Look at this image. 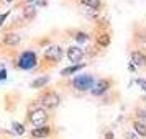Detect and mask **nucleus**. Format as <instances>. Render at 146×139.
I'll use <instances>...</instances> for the list:
<instances>
[{
	"instance_id": "f257e3e1",
	"label": "nucleus",
	"mask_w": 146,
	"mask_h": 139,
	"mask_svg": "<svg viewBox=\"0 0 146 139\" xmlns=\"http://www.w3.org/2000/svg\"><path fill=\"white\" fill-rule=\"evenodd\" d=\"M36 54L31 53V51H25V53L20 56V59H18V67L20 69H25V70H30V69H33L36 66Z\"/></svg>"
},
{
	"instance_id": "f03ea898",
	"label": "nucleus",
	"mask_w": 146,
	"mask_h": 139,
	"mask_svg": "<svg viewBox=\"0 0 146 139\" xmlns=\"http://www.w3.org/2000/svg\"><path fill=\"white\" fill-rule=\"evenodd\" d=\"M94 84H95V80H94L92 75H77L74 79V87L80 92H86L89 88H92Z\"/></svg>"
},
{
	"instance_id": "7ed1b4c3",
	"label": "nucleus",
	"mask_w": 146,
	"mask_h": 139,
	"mask_svg": "<svg viewBox=\"0 0 146 139\" xmlns=\"http://www.w3.org/2000/svg\"><path fill=\"white\" fill-rule=\"evenodd\" d=\"M41 105L43 106H46V108H56V106L59 105V95L56 92H46V93H43L41 95Z\"/></svg>"
},
{
	"instance_id": "20e7f679",
	"label": "nucleus",
	"mask_w": 146,
	"mask_h": 139,
	"mask_svg": "<svg viewBox=\"0 0 146 139\" xmlns=\"http://www.w3.org/2000/svg\"><path fill=\"white\" fill-rule=\"evenodd\" d=\"M46 119H48V115H46V111H44V110H41V108L33 110V111H31V115H30V121H31V125L36 126V128L44 126Z\"/></svg>"
},
{
	"instance_id": "39448f33",
	"label": "nucleus",
	"mask_w": 146,
	"mask_h": 139,
	"mask_svg": "<svg viewBox=\"0 0 146 139\" xmlns=\"http://www.w3.org/2000/svg\"><path fill=\"white\" fill-rule=\"evenodd\" d=\"M44 56H46L48 61H53V62H58V61L62 57V49L59 46H49L44 51Z\"/></svg>"
},
{
	"instance_id": "423d86ee",
	"label": "nucleus",
	"mask_w": 146,
	"mask_h": 139,
	"mask_svg": "<svg viewBox=\"0 0 146 139\" xmlns=\"http://www.w3.org/2000/svg\"><path fill=\"white\" fill-rule=\"evenodd\" d=\"M82 56H84V51L80 47H77V46L67 47V57H69L71 62H79L82 59Z\"/></svg>"
},
{
	"instance_id": "0eeeda50",
	"label": "nucleus",
	"mask_w": 146,
	"mask_h": 139,
	"mask_svg": "<svg viewBox=\"0 0 146 139\" xmlns=\"http://www.w3.org/2000/svg\"><path fill=\"white\" fill-rule=\"evenodd\" d=\"M108 90V82L107 80H99V82H95L92 87V93L94 95H102V93H105Z\"/></svg>"
},
{
	"instance_id": "6e6552de",
	"label": "nucleus",
	"mask_w": 146,
	"mask_h": 139,
	"mask_svg": "<svg viewBox=\"0 0 146 139\" xmlns=\"http://www.w3.org/2000/svg\"><path fill=\"white\" fill-rule=\"evenodd\" d=\"M131 62L135 66L143 67L146 66V56L143 53H139V51H135V53H131Z\"/></svg>"
},
{
	"instance_id": "1a4fd4ad",
	"label": "nucleus",
	"mask_w": 146,
	"mask_h": 139,
	"mask_svg": "<svg viewBox=\"0 0 146 139\" xmlns=\"http://www.w3.org/2000/svg\"><path fill=\"white\" fill-rule=\"evenodd\" d=\"M33 138H46L49 136V126H41V128H35L31 131Z\"/></svg>"
},
{
	"instance_id": "9d476101",
	"label": "nucleus",
	"mask_w": 146,
	"mask_h": 139,
	"mask_svg": "<svg viewBox=\"0 0 146 139\" xmlns=\"http://www.w3.org/2000/svg\"><path fill=\"white\" fill-rule=\"evenodd\" d=\"M3 43H5L7 46H17V44L20 43V36H18V34H15V33H8V34H5Z\"/></svg>"
},
{
	"instance_id": "9b49d317",
	"label": "nucleus",
	"mask_w": 146,
	"mask_h": 139,
	"mask_svg": "<svg viewBox=\"0 0 146 139\" xmlns=\"http://www.w3.org/2000/svg\"><path fill=\"white\" fill-rule=\"evenodd\" d=\"M82 67H84V64H76V66L66 67V69H62V72H61V75H71V74H76L77 70H80Z\"/></svg>"
},
{
	"instance_id": "f8f14e48",
	"label": "nucleus",
	"mask_w": 146,
	"mask_h": 139,
	"mask_svg": "<svg viewBox=\"0 0 146 139\" xmlns=\"http://www.w3.org/2000/svg\"><path fill=\"white\" fill-rule=\"evenodd\" d=\"M48 82H49V77H48V75H43V77H38L36 80H33L31 87H33V88H40V87L46 85Z\"/></svg>"
},
{
	"instance_id": "ddd939ff",
	"label": "nucleus",
	"mask_w": 146,
	"mask_h": 139,
	"mask_svg": "<svg viewBox=\"0 0 146 139\" xmlns=\"http://www.w3.org/2000/svg\"><path fill=\"white\" fill-rule=\"evenodd\" d=\"M133 128H135V131L138 132L139 136H146V125L139 123V121H135L133 123Z\"/></svg>"
},
{
	"instance_id": "4468645a",
	"label": "nucleus",
	"mask_w": 146,
	"mask_h": 139,
	"mask_svg": "<svg viewBox=\"0 0 146 139\" xmlns=\"http://www.w3.org/2000/svg\"><path fill=\"white\" fill-rule=\"evenodd\" d=\"M84 5H87V7H90L92 10H97V8H100V5H102V2L100 0H80Z\"/></svg>"
},
{
	"instance_id": "2eb2a0df",
	"label": "nucleus",
	"mask_w": 146,
	"mask_h": 139,
	"mask_svg": "<svg viewBox=\"0 0 146 139\" xmlns=\"http://www.w3.org/2000/svg\"><path fill=\"white\" fill-rule=\"evenodd\" d=\"M97 41H99L100 46H104V47L110 44V38H108V34H100L99 38H97Z\"/></svg>"
},
{
	"instance_id": "dca6fc26",
	"label": "nucleus",
	"mask_w": 146,
	"mask_h": 139,
	"mask_svg": "<svg viewBox=\"0 0 146 139\" xmlns=\"http://www.w3.org/2000/svg\"><path fill=\"white\" fill-rule=\"evenodd\" d=\"M136 121H139V123L146 125V113L143 111V110H138V119H136Z\"/></svg>"
},
{
	"instance_id": "f3484780",
	"label": "nucleus",
	"mask_w": 146,
	"mask_h": 139,
	"mask_svg": "<svg viewBox=\"0 0 146 139\" xmlns=\"http://www.w3.org/2000/svg\"><path fill=\"white\" fill-rule=\"evenodd\" d=\"M13 131H17V134H23L25 129H23V126L20 123H13Z\"/></svg>"
},
{
	"instance_id": "a211bd4d",
	"label": "nucleus",
	"mask_w": 146,
	"mask_h": 139,
	"mask_svg": "<svg viewBox=\"0 0 146 139\" xmlns=\"http://www.w3.org/2000/svg\"><path fill=\"white\" fill-rule=\"evenodd\" d=\"M76 40L79 41V43H84V41L87 40V34H86V33H77V36H76Z\"/></svg>"
},
{
	"instance_id": "6ab92c4d",
	"label": "nucleus",
	"mask_w": 146,
	"mask_h": 139,
	"mask_svg": "<svg viewBox=\"0 0 146 139\" xmlns=\"http://www.w3.org/2000/svg\"><path fill=\"white\" fill-rule=\"evenodd\" d=\"M136 84H138V85L141 87L143 90H146V80H143V79H138V80H136Z\"/></svg>"
},
{
	"instance_id": "aec40b11",
	"label": "nucleus",
	"mask_w": 146,
	"mask_h": 139,
	"mask_svg": "<svg viewBox=\"0 0 146 139\" xmlns=\"http://www.w3.org/2000/svg\"><path fill=\"white\" fill-rule=\"evenodd\" d=\"M5 79H7V70L2 69V70H0V80H5Z\"/></svg>"
},
{
	"instance_id": "412c9836",
	"label": "nucleus",
	"mask_w": 146,
	"mask_h": 139,
	"mask_svg": "<svg viewBox=\"0 0 146 139\" xmlns=\"http://www.w3.org/2000/svg\"><path fill=\"white\" fill-rule=\"evenodd\" d=\"M7 15H8V12L7 13H3V15H0V26L3 25V21H5V18H7Z\"/></svg>"
},
{
	"instance_id": "4be33fe9",
	"label": "nucleus",
	"mask_w": 146,
	"mask_h": 139,
	"mask_svg": "<svg viewBox=\"0 0 146 139\" xmlns=\"http://www.w3.org/2000/svg\"><path fill=\"white\" fill-rule=\"evenodd\" d=\"M126 139H138V138H136L133 132H126Z\"/></svg>"
},
{
	"instance_id": "5701e85b",
	"label": "nucleus",
	"mask_w": 146,
	"mask_h": 139,
	"mask_svg": "<svg viewBox=\"0 0 146 139\" xmlns=\"http://www.w3.org/2000/svg\"><path fill=\"white\" fill-rule=\"evenodd\" d=\"M105 139H113V132H112V131H108V132L105 134Z\"/></svg>"
}]
</instances>
